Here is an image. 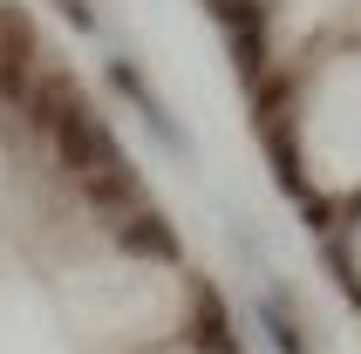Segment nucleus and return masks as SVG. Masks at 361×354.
Here are the masks:
<instances>
[{"mask_svg":"<svg viewBox=\"0 0 361 354\" xmlns=\"http://www.w3.org/2000/svg\"><path fill=\"white\" fill-rule=\"evenodd\" d=\"M178 307H184L178 279L164 266H143V259H102V266H82V273L61 279V320L96 354L157 341L178 320Z\"/></svg>","mask_w":361,"mask_h":354,"instance_id":"1","label":"nucleus"},{"mask_svg":"<svg viewBox=\"0 0 361 354\" xmlns=\"http://www.w3.org/2000/svg\"><path fill=\"white\" fill-rule=\"evenodd\" d=\"M300 150H307V177L321 184H361V55L327 61L314 96H307V123H300Z\"/></svg>","mask_w":361,"mask_h":354,"instance_id":"2","label":"nucleus"},{"mask_svg":"<svg viewBox=\"0 0 361 354\" xmlns=\"http://www.w3.org/2000/svg\"><path fill=\"white\" fill-rule=\"evenodd\" d=\"M355 259H361V232H355Z\"/></svg>","mask_w":361,"mask_h":354,"instance_id":"3","label":"nucleus"}]
</instances>
